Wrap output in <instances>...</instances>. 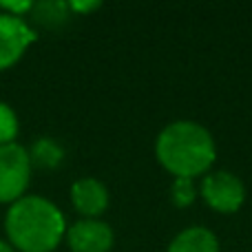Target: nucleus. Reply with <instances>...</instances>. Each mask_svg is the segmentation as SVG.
I'll use <instances>...</instances> for the list:
<instances>
[{"mask_svg": "<svg viewBox=\"0 0 252 252\" xmlns=\"http://www.w3.org/2000/svg\"><path fill=\"white\" fill-rule=\"evenodd\" d=\"M9 244L18 252H53L66 235L64 215L40 195H25L13 201L4 217Z\"/></svg>", "mask_w": 252, "mask_h": 252, "instance_id": "obj_1", "label": "nucleus"}, {"mask_svg": "<svg viewBox=\"0 0 252 252\" xmlns=\"http://www.w3.org/2000/svg\"><path fill=\"white\" fill-rule=\"evenodd\" d=\"M159 164L175 177H197L215 161V142L197 122H173L159 133L155 144Z\"/></svg>", "mask_w": 252, "mask_h": 252, "instance_id": "obj_2", "label": "nucleus"}, {"mask_svg": "<svg viewBox=\"0 0 252 252\" xmlns=\"http://www.w3.org/2000/svg\"><path fill=\"white\" fill-rule=\"evenodd\" d=\"M31 179V157L20 144L11 142L0 146V204H13L20 197Z\"/></svg>", "mask_w": 252, "mask_h": 252, "instance_id": "obj_3", "label": "nucleus"}, {"mask_svg": "<svg viewBox=\"0 0 252 252\" xmlns=\"http://www.w3.org/2000/svg\"><path fill=\"white\" fill-rule=\"evenodd\" d=\"M201 195L206 204L217 213H237L246 199V188L237 175L228 170H217L204 177L201 184Z\"/></svg>", "mask_w": 252, "mask_h": 252, "instance_id": "obj_4", "label": "nucleus"}, {"mask_svg": "<svg viewBox=\"0 0 252 252\" xmlns=\"http://www.w3.org/2000/svg\"><path fill=\"white\" fill-rule=\"evenodd\" d=\"M33 40L35 33L22 18L0 13V71L16 64Z\"/></svg>", "mask_w": 252, "mask_h": 252, "instance_id": "obj_5", "label": "nucleus"}, {"mask_svg": "<svg viewBox=\"0 0 252 252\" xmlns=\"http://www.w3.org/2000/svg\"><path fill=\"white\" fill-rule=\"evenodd\" d=\"M66 241L73 252H109L113 248V230L100 219H82L66 230Z\"/></svg>", "mask_w": 252, "mask_h": 252, "instance_id": "obj_6", "label": "nucleus"}, {"mask_svg": "<svg viewBox=\"0 0 252 252\" xmlns=\"http://www.w3.org/2000/svg\"><path fill=\"white\" fill-rule=\"evenodd\" d=\"M71 201H73L75 210L84 215V219H95L109 206V190L97 179L84 177L71 186Z\"/></svg>", "mask_w": 252, "mask_h": 252, "instance_id": "obj_7", "label": "nucleus"}, {"mask_svg": "<svg viewBox=\"0 0 252 252\" xmlns=\"http://www.w3.org/2000/svg\"><path fill=\"white\" fill-rule=\"evenodd\" d=\"M168 252H219V241L208 228L192 226L170 241Z\"/></svg>", "mask_w": 252, "mask_h": 252, "instance_id": "obj_8", "label": "nucleus"}, {"mask_svg": "<svg viewBox=\"0 0 252 252\" xmlns=\"http://www.w3.org/2000/svg\"><path fill=\"white\" fill-rule=\"evenodd\" d=\"M29 157H31V166H42V168H56L58 164L62 161L64 157V151L58 146V142L49 137H40L38 142H33L29 151Z\"/></svg>", "mask_w": 252, "mask_h": 252, "instance_id": "obj_9", "label": "nucleus"}, {"mask_svg": "<svg viewBox=\"0 0 252 252\" xmlns=\"http://www.w3.org/2000/svg\"><path fill=\"white\" fill-rule=\"evenodd\" d=\"M69 4L66 2H35L31 9V16L35 22L44 27H58L62 22H66L69 18Z\"/></svg>", "mask_w": 252, "mask_h": 252, "instance_id": "obj_10", "label": "nucleus"}, {"mask_svg": "<svg viewBox=\"0 0 252 252\" xmlns=\"http://www.w3.org/2000/svg\"><path fill=\"white\" fill-rule=\"evenodd\" d=\"M18 135V118L13 109L4 102H0V146L11 144Z\"/></svg>", "mask_w": 252, "mask_h": 252, "instance_id": "obj_11", "label": "nucleus"}, {"mask_svg": "<svg viewBox=\"0 0 252 252\" xmlns=\"http://www.w3.org/2000/svg\"><path fill=\"white\" fill-rule=\"evenodd\" d=\"M170 199L177 208H186L195 201V186H192V179L188 177H177L170 188Z\"/></svg>", "mask_w": 252, "mask_h": 252, "instance_id": "obj_12", "label": "nucleus"}, {"mask_svg": "<svg viewBox=\"0 0 252 252\" xmlns=\"http://www.w3.org/2000/svg\"><path fill=\"white\" fill-rule=\"evenodd\" d=\"M33 2H0V13H7V16H16L22 18L25 13H31Z\"/></svg>", "mask_w": 252, "mask_h": 252, "instance_id": "obj_13", "label": "nucleus"}, {"mask_svg": "<svg viewBox=\"0 0 252 252\" xmlns=\"http://www.w3.org/2000/svg\"><path fill=\"white\" fill-rule=\"evenodd\" d=\"M100 7V2H69V9L73 11H93Z\"/></svg>", "mask_w": 252, "mask_h": 252, "instance_id": "obj_14", "label": "nucleus"}, {"mask_svg": "<svg viewBox=\"0 0 252 252\" xmlns=\"http://www.w3.org/2000/svg\"><path fill=\"white\" fill-rule=\"evenodd\" d=\"M0 252H16V250L11 248V244H7V241L0 239Z\"/></svg>", "mask_w": 252, "mask_h": 252, "instance_id": "obj_15", "label": "nucleus"}]
</instances>
